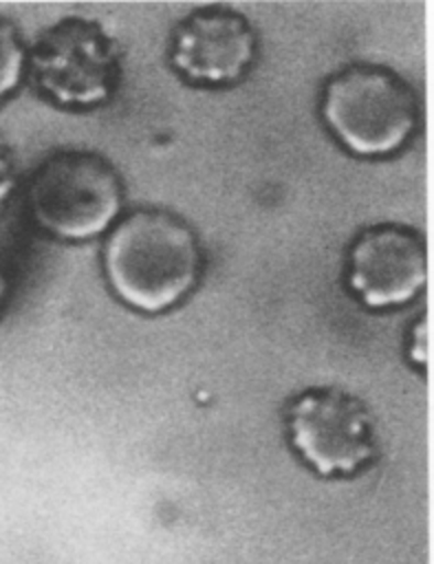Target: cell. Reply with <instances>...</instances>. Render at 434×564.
Listing matches in <instances>:
<instances>
[{
	"label": "cell",
	"mask_w": 434,
	"mask_h": 564,
	"mask_svg": "<svg viewBox=\"0 0 434 564\" xmlns=\"http://www.w3.org/2000/svg\"><path fill=\"white\" fill-rule=\"evenodd\" d=\"M110 291L139 313L181 304L200 275V247L192 227L165 209H137L112 225L101 249Z\"/></svg>",
	"instance_id": "6da1fadb"
},
{
	"label": "cell",
	"mask_w": 434,
	"mask_h": 564,
	"mask_svg": "<svg viewBox=\"0 0 434 564\" xmlns=\"http://www.w3.org/2000/svg\"><path fill=\"white\" fill-rule=\"evenodd\" d=\"M319 115L348 152L377 159L410 141L419 123V104L405 79L390 68L355 64L328 77Z\"/></svg>",
	"instance_id": "7a4b0ae2"
},
{
	"label": "cell",
	"mask_w": 434,
	"mask_h": 564,
	"mask_svg": "<svg viewBox=\"0 0 434 564\" xmlns=\"http://www.w3.org/2000/svg\"><path fill=\"white\" fill-rule=\"evenodd\" d=\"M26 205L44 231L62 240H88L112 229L123 207V183L106 156L62 150L33 172Z\"/></svg>",
	"instance_id": "3957f363"
},
{
	"label": "cell",
	"mask_w": 434,
	"mask_h": 564,
	"mask_svg": "<svg viewBox=\"0 0 434 564\" xmlns=\"http://www.w3.org/2000/svg\"><path fill=\"white\" fill-rule=\"evenodd\" d=\"M37 90L64 108H95L121 79V46L90 18H62L44 29L26 53Z\"/></svg>",
	"instance_id": "277c9868"
},
{
	"label": "cell",
	"mask_w": 434,
	"mask_h": 564,
	"mask_svg": "<svg viewBox=\"0 0 434 564\" xmlns=\"http://www.w3.org/2000/svg\"><path fill=\"white\" fill-rule=\"evenodd\" d=\"M286 436L300 460L324 478L352 476L377 456L366 403L339 386H313L289 399Z\"/></svg>",
	"instance_id": "5b68a950"
},
{
	"label": "cell",
	"mask_w": 434,
	"mask_h": 564,
	"mask_svg": "<svg viewBox=\"0 0 434 564\" xmlns=\"http://www.w3.org/2000/svg\"><path fill=\"white\" fill-rule=\"evenodd\" d=\"M427 253L419 231L397 223L366 227L346 258V282L370 311L412 302L425 286Z\"/></svg>",
	"instance_id": "8992f818"
},
{
	"label": "cell",
	"mask_w": 434,
	"mask_h": 564,
	"mask_svg": "<svg viewBox=\"0 0 434 564\" xmlns=\"http://www.w3.org/2000/svg\"><path fill=\"white\" fill-rule=\"evenodd\" d=\"M256 31L229 7H198L172 31L170 64L192 84L227 86L245 77L256 57Z\"/></svg>",
	"instance_id": "52a82bcc"
},
{
	"label": "cell",
	"mask_w": 434,
	"mask_h": 564,
	"mask_svg": "<svg viewBox=\"0 0 434 564\" xmlns=\"http://www.w3.org/2000/svg\"><path fill=\"white\" fill-rule=\"evenodd\" d=\"M26 51L11 22L0 18V99L13 93L22 79Z\"/></svg>",
	"instance_id": "ba28073f"
},
{
	"label": "cell",
	"mask_w": 434,
	"mask_h": 564,
	"mask_svg": "<svg viewBox=\"0 0 434 564\" xmlns=\"http://www.w3.org/2000/svg\"><path fill=\"white\" fill-rule=\"evenodd\" d=\"M15 187V163H13V154L11 148L7 145V141L0 137V214L11 196Z\"/></svg>",
	"instance_id": "9c48e42d"
},
{
	"label": "cell",
	"mask_w": 434,
	"mask_h": 564,
	"mask_svg": "<svg viewBox=\"0 0 434 564\" xmlns=\"http://www.w3.org/2000/svg\"><path fill=\"white\" fill-rule=\"evenodd\" d=\"M412 339H414V346H410V359L416 366H425V324H423V319L416 322V326L412 330Z\"/></svg>",
	"instance_id": "30bf717a"
},
{
	"label": "cell",
	"mask_w": 434,
	"mask_h": 564,
	"mask_svg": "<svg viewBox=\"0 0 434 564\" xmlns=\"http://www.w3.org/2000/svg\"><path fill=\"white\" fill-rule=\"evenodd\" d=\"M4 293H7V275L0 267V306H2V300H4Z\"/></svg>",
	"instance_id": "8fae6325"
}]
</instances>
